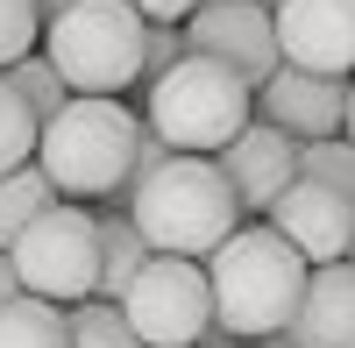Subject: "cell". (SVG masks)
I'll list each match as a JSON object with an SVG mask.
<instances>
[{
	"mask_svg": "<svg viewBox=\"0 0 355 348\" xmlns=\"http://www.w3.org/2000/svg\"><path fill=\"white\" fill-rule=\"evenodd\" d=\"M206 292H214V327L227 341H270L291 327V313H299V292H306V256L284 249L270 227H234V235L206 256Z\"/></svg>",
	"mask_w": 355,
	"mask_h": 348,
	"instance_id": "6da1fadb",
	"label": "cell"
},
{
	"mask_svg": "<svg viewBox=\"0 0 355 348\" xmlns=\"http://www.w3.org/2000/svg\"><path fill=\"white\" fill-rule=\"evenodd\" d=\"M114 214H128V227L142 235L150 256H185V263H206V256L249 220L234 207L227 178L214 171V157H171L157 178Z\"/></svg>",
	"mask_w": 355,
	"mask_h": 348,
	"instance_id": "7a4b0ae2",
	"label": "cell"
},
{
	"mask_svg": "<svg viewBox=\"0 0 355 348\" xmlns=\"http://www.w3.org/2000/svg\"><path fill=\"white\" fill-rule=\"evenodd\" d=\"M142 114L121 100H64L36 128V171L50 178L57 199H114L135 164Z\"/></svg>",
	"mask_w": 355,
	"mask_h": 348,
	"instance_id": "3957f363",
	"label": "cell"
},
{
	"mask_svg": "<svg viewBox=\"0 0 355 348\" xmlns=\"http://www.w3.org/2000/svg\"><path fill=\"white\" fill-rule=\"evenodd\" d=\"M142 36H150V21H142L128 0H78V8L50 15L43 21V64L64 78V93L78 100H114L142 85Z\"/></svg>",
	"mask_w": 355,
	"mask_h": 348,
	"instance_id": "277c9868",
	"label": "cell"
},
{
	"mask_svg": "<svg viewBox=\"0 0 355 348\" xmlns=\"http://www.w3.org/2000/svg\"><path fill=\"white\" fill-rule=\"evenodd\" d=\"M249 121H256L249 85L234 71H220V64H206V57L171 64L150 93H142V128H150L171 157H214Z\"/></svg>",
	"mask_w": 355,
	"mask_h": 348,
	"instance_id": "5b68a950",
	"label": "cell"
},
{
	"mask_svg": "<svg viewBox=\"0 0 355 348\" xmlns=\"http://www.w3.org/2000/svg\"><path fill=\"white\" fill-rule=\"evenodd\" d=\"M8 263H15V284L28 299H50V306L93 299L100 292V214L57 199L50 214H36L8 242Z\"/></svg>",
	"mask_w": 355,
	"mask_h": 348,
	"instance_id": "8992f818",
	"label": "cell"
},
{
	"mask_svg": "<svg viewBox=\"0 0 355 348\" xmlns=\"http://www.w3.org/2000/svg\"><path fill=\"white\" fill-rule=\"evenodd\" d=\"M114 306H121V320L135 327L142 348H199L206 334H214V292H206V270L185 263V256H150Z\"/></svg>",
	"mask_w": 355,
	"mask_h": 348,
	"instance_id": "52a82bcc",
	"label": "cell"
},
{
	"mask_svg": "<svg viewBox=\"0 0 355 348\" xmlns=\"http://www.w3.org/2000/svg\"><path fill=\"white\" fill-rule=\"evenodd\" d=\"M185 57H206V64L234 71L256 93V85L277 71L270 8H256V0H206V8H192L185 15Z\"/></svg>",
	"mask_w": 355,
	"mask_h": 348,
	"instance_id": "ba28073f",
	"label": "cell"
},
{
	"mask_svg": "<svg viewBox=\"0 0 355 348\" xmlns=\"http://www.w3.org/2000/svg\"><path fill=\"white\" fill-rule=\"evenodd\" d=\"M277 64L313 71V78H348L355 71V0H284L270 8Z\"/></svg>",
	"mask_w": 355,
	"mask_h": 348,
	"instance_id": "9c48e42d",
	"label": "cell"
},
{
	"mask_svg": "<svg viewBox=\"0 0 355 348\" xmlns=\"http://www.w3.org/2000/svg\"><path fill=\"white\" fill-rule=\"evenodd\" d=\"M263 227L284 242V249H299L306 263H341V256L355 249V214H348V199H334L327 185H313V178H291L277 192V207L263 214Z\"/></svg>",
	"mask_w": 355,
	"mask_h": 348,
	"instance_id": "30bf717a",
	"label": "cell"
},
{
	"mask_svg": "<svg viewBox=\"0 0 355 348\" xmlns=\"http://www.w3.org/2000/svg\"><path fill=\"white\" fill-rule=\"evenodd\" d=\"M341 93H348V78H313V71L277 64L249 100H256L263 128H277L291 142H334L341 135Z\"/></svg>",
	"mask_w": 355,
	"mask_h": 348,
	"instance_id": "8fae6325",
	"label": "cell"
},
{
	"mask_svg": "<svg viewBox=\"0 0 355 348\" xmlns=\"http://www.w3.org/2000/svg\"><path fill=\"white\" fill-rule=\"evenodd\" d=\"M214 171L227 178V192H234L242 214H270L277 192L299 178V142L277 135V128H263V121H249L227 150H214Z\"/></svg>",
	"mask_w": 355,
	"mask_h": 348,
	"instance_id": "7c38bea8",
	"label": "cell"
},
{
	"mask_svg": "<svg viewBox=\"0 0 355 348\" xmlns=\"http://www.w3.org/2000/svg\"><path fill=\"white\" fill-rule=\"evenodd\" d=\"M284 341L291 348H355V249L341 263L306 270V292H299Z\"/></svg>",
	"mask_w": 355,
	"mask_h": 348,
	"instance_id": "4fadbf2b",
	"label": "cell"
},
{
	"mask_svg": "<svg viewBox=\"0 0 355 348\" xmlns=\"http://www.w3.org/2000/svg\"><path fill=\"white\" fill-rule=\"evenodd\" d=\"M142 263H150V249H142V235L128 227V214H100V292L93 299H121Z\"/></svg>",
	"mask_w": 355,
	"mask_h": 348,
	"instance_id": "5bb4252c",
	"label": "cell"
},
{
	"mask_svg": "<svg viewBox=\"0 0 355 348\" xmlns=\"http://www.w3.org/2000/svg\"><path fill=\"white\" fill-rule=\"evenodd\" d=\"M0 348H71L64 334V306H50V299H8L0 306Z\"/></svg>",
	"mask_w": 355,
	"mask_h": 348,
	"instance_id": "9a60e30c",
	"label": "cell"
},
{
	"mask_svg": "<svg viewBox=\"0 0 355 348\" xmlns=\"http://www.w3.org/2000/svg\"><path fill=\"white\" fill-rule=\"evenodd\" d=\"M50 207H57V192H50V178H43L36 164L8 171V178H0V256H8V242H15L36 214H50Z\"/></svg>",
	"mask_w": 355,
	"mask_h": 348,
	"instance_id": "2e32d148",
	"label": "cell"
},
{
	"mask_svg": "<svg viewBox=\"0 0 355 348\" xmlns=\"http://www.w3.org/2000/svg\"><path fill=\"white\" fill-rule=\"evenodd\" d=\"M64 334H71V348H142L114 299H78V306H64Z\"/></svg>",
	"mask_w": 355,
	"mask_h": 348,
	"instance_id": "e0dca14e",
	"label": "cell"
},
{
	"mask_svg": "<svg viewBox=\"0 0 355 348\" xmlns=\"http://www.w3.org/2000/svg\"><path fill=\"white\" fill-rule=\"evenodd\" d=\"M299 178L313 185H327L334 199H348V214H355V150L334 135V142H299Z\"/></svg>",
	"mask_w": 355,
	"mask_h": 348,
	"instance_id": "ac0fdd59",
	"label": "cell"
},
{
	"mask_svg": "<svg viewBox=\"0 0 355 348\" xmlns=\"http://www.w3.org/2000/svg\"><path fill=\"white\" fill-rule=\"evenodd\" d=\"M0 78H8V85H15V100H21L28 114H36V128H43L50 114H57V107L71 100V93H64V78H57V71L43 64V50H36V57H21V64H8Z\"/></svg>",
	"mask_w": 355,
	"mask_h": 348,
	"instance_id": "d6986e66",
	"label": "cell"
},
{
	"mask_svg": "<svg viewBox=\"0 0 355 348\" xmlns=\"http://www.w3.org/2000/svg\"><path fill=\"white\" fill-rule=\"evenodd\" d=\"M21 164H36V114L15 100V85L0 78V178Z\"/></svg>",
	"mask_w": 355,
	"mask_h": 348,
	"instance_id": "ffe728a7",
	"label": "cell"
},
{
	"mask_svg": "<svg viewBox=\"0 0 355 348\" xmlns=\"http://www.w3.org/2000/svg\"><path fill=\"white\" fill-rule=\"evenodd\" d=\"M36 43H43L36 0H0V71L21 64V57H36Z\"/></svg>",
	"mask_w": 355,
	"mask_h": 348,
	"instance_id": "44dd1931",
	"label": "cell"
},
{
	"mask_svg": "<svg viewBox=\"0 0 355 348\" xmlns=\"http://www.w3.org/2000/svg\"><path fill=\"white\" fill-rule=\"evenodd\" d=\"M171 64H185V28H150L142 36V85H157Z\"/></svg>",
	"mask_w": 355,
	"mask_h": 348,
	"instance_id": "7402d4cb",
	"label": "cell"
},
{
	"mask_svg": "<svg viewBox=\"0 0 355 348\" xmlns=\"http://www.w3.org/2000/svg\"><path fill=\"white\" fill-rule=\"evenodd\" d=\"M128 8H135L142 21H150V28H178V21H185V15L199 8V0H128Z\"/></svg>",
	"mask_w": 355,
	"mask_h": 348,
	"instance_id": "603a6c76",
	"label": "cell"
},
{
	"mask_svg": "<svg viewBox=\"0 0 355 348\" xmlns=\"http://www.w3.org/2000/svg\"><path fill=\"white\" fill-rule=\"evenodd\" d=\"M341 142L355 150V78H348V93H341Z\"/></svg>",
	"mask_w": 355,
	"mask_h": 348,
	"instance_id": "cb8c5ba5",
	"label": "cell"
},
{
	"mask_svg": "<svg viewBox=\"0 0 355 348\" xmlns=\"http://www.w3.org/2000/svg\"><path fill=\"white\" fill-rule=\"evenodd\" d=\"M8 299H21V284H15V263L0 256V306H8Z\"/></svg>",
	"mask_w": 355,
	"mask_h": 348,
	"instance_id": "d4e9b609",
	"label": "cell"
},
{
	"mask_svg": "<svg viewBox=\"0 0 355 348\" xmlns=\"http://www.w3.org/2000/svg\"><path fill=\"white\" fill-rule=\"evenodd\" d=\"M64 8H78V0H36V15L50 21V15H64Z\"/></svg>",
	"mask_w": 355,
	"mask_h": 348,
	"instance_id": "484cf974",
	"label": "cell"
},
{
	"mask_svg": "<svg viewBox=\"0 0 355 348\" xmlns=\"http://www.w3.org/2000/svg\"><path fill=\"white\" fill-rule=\"evenodd\" d=\"M249 348H291V341H284V334H270V341H249Z\"/></svg>",
	"mask_w": 355,
	"mask_h": 348,
	"instance_id": "4316f807",
	"label": "cell"
},
{
	"mask_svg": "<svg viewBox=\"0 0 355 348\" xmlns=\"http://www.w3.org/2000/svg\"><path fill=\"white\" fill-rule=\"evenodd\" d=\"M256 8H284V0H256Z\"/></svg>",
	"mask_w": 355,
	"mask_h": 348,
	"instance_id": "83f0119b",
	"label": "cell"
},
{
	"mask_svg": "<svg viewBox=\"0 0 355 348\" xmlns=\"http://www.w3.org/2000/svg\"><path fill=\"white\" fill-rule=\"evenodd\" d=\"M199 8H206V0H199Z\"/></svg>",
	"mask_w": 355,
	"mask_h": 348,
	"instance_id": "f1b7e54d",
	"label": "cell"
}]
</instances>
